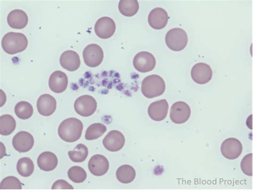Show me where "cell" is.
I'll return each mask as SVG.
<instances>
[{
	"mask_svg": "<svg viewBox=\"0 0 253 193\" xmlns=\"http://www.w3.org/2000/svg\"><path fill=\"white\" fill-rule=\"evenodd\" d=\"M83 129V123L80 119L75 117L68 118L60 124L58 134L63 141L74 143L81 138Z\"/></svg>",
	"mask_w": 253,
	"mask_h": 193,
	"instance_id": "cell-1",
	"label": "cell"
},
{
	"mask_svg": "<svg viewBox=\"0 0 253 193\" xmlns=\"http://www.w3.org/2000/svg\"><path fill=\"white\" fill-rule=\"evenodd\" d=\"M28 45V38L21 33L9 32L2 39L3 50L9 55H15L24 51Z\"/></svg>",
	"mask_w": 253,
	"mask_h": 193,
	"instance_id": "cell-2",
	"label": "cell"
},
{
	"mask_svg": "<svg viewBox=\"0 0 253 193\" xmlns=\"http://www.w3.org/2000/svg\"><path fill=\"white\" fill-rule=\"evenodd\" d=\"M165 90V82L158 75H153L146 77L142 82L141 91L146 98L152 99L161 96Z\"/></svg>",
	"mask_w": 253,
	"mask_h": 193,
	"instance_id": "cell-3",
	"label": "cell"
},
{
	"mask_svg": "<svg viewBox=\"0 0 253 193\" xmlns=\"http://www.w3.org/2000/svg\"><path fill=\"white\" fill-rule=\"evenodd\" d=\"M165 42L169 49L174 51H181L188 44L187 33L182 29H172L166 34Z\"/></svg>",
	"mask_w": 253,
	"mask_h": 193,
	"instance_id": "cell-4",
	"label": "cell"
},
{
	"mask_svg": "<svg viewBox=\"0 0 253 193\" xmlns=\"http://www.w3.org/2000/svg\"><path fill=\"white\" fill-rule=\"evenodd\" d=\"M83 58L85 64L88 67L97 68L103 61L104 52L98 44H90L84 50Z\"/></svg>",
	"mask_w": 253,
	"mask_h": 193,
	"instance_id": "cell-5",
	"label": "cell"
},
{
	"mask_svg": "<svg viewBox=\"0 0 253 193\" xmlns=\"http://www.w3.org/2000/svg\"><path fill=\"white\" fill-rule=\"evenodd\" d=\"M74 108L79 116L88 117L94 114L97 108V103L94 97L85 95L77 99Z\"/></svg>",
	"mask_w": 253,
	"mask_h": 193,
	"instance_id": "cell-6",
	"label": "cell"
},
{
	"mask_svg": "<svg viewBox=\"0 0 253 193\" xmlns=\"http://www.w3.org/2000/svg\"><path fill=\"white\" fill-rule=\"evenodd\" d=\"M133 65L139 72L148 73L155 68L156 60L155 56L150 52H139L133 59Z\"/></svg>",
	"mask_w": 253,
	"mask_h": 193,
	"instance_id": "cell-7",
	"label": "cell"
},
{
	"mask_svg": "<svg viewBox=\"0 0 253 193\" xmlns=\"http://www.w3.org/2000/svg\"><path fill=\"white\" fill-rule=\"evenodd\" d=\"M191 113V109L188 104L184 102H177L171 106L170 118L174 123L183 124L188 121Z\"/></svg>",
	"mask_w": 253,
	"mask_h": 193,
	"instance_id": "cell-8",
	"label": "cell"
},
{
	"mask_svg": "<svg viewBox=\"0 0 253 193\" xmlns=\"http://www.w3.org/2000/svg\"><path fill=\"white\" fill-rule=\"evenodd\" d=\"M116 30V24L113 20L109 17L99 18L95 25V32L98 37L102 39H108L114 35Z\"/></svg>",
	"mask_w": 253,
	"mask_h": 193,
	"instance_id": "cell-9",
	"label": "cell"
},
{
	"mask_svg": "<svg viewBox=\"0 0 253 193\" xmlns=\"http://www.w3.org/2000/svg\"><path fill=\"white\" fill-rule=\"evenodd\" d=\"M191 76L193 80L197 84H205L211 80L212 71L209 65L199 63L193 66Z\"/></svg>",
	"mask_w": 253,
	"mask_h": 193,
	"instance_id": "cell-10",
	"label": "cell"
},
{
	"mask_svg": "<svg viewBox=\"0 0 253 193\" xmlns=\"http://www.w3.org/2000/svg\"><path fill=\"white\" fill-rule=\"evenodd\" d=\"M222 155L226 158L237 159L241 155L243 152V146L241 142L236 138H230L225 140L221 147Z\"/></svg>",
	"mask_w": 253,
	"mask_h": 193,
	"instance_id": "cell-11",
	"label": "cell"
},
{
	"mask_svg": "<svg viewBox=\"0 0 253 193\" xmlns=\"http://www.w3.org/2000/svg\"><path fill=\"white\" fill-rule=\"evenodd\" d=\"M35 144L34 138L30 133L24 131H20L13 138V147L19 153L28 152Z\"/></svg>",
	"mask_w": 253,
	"mask_h": 193,
	"instance_id": "cell-12",
	"label": "cell"
},
{
	"mask_svg": "<svg viewBox=\"0 0 253 193\" xmlns=\"http://www.w3.org/2000/svg\"><path fill=\"white\" fill-rule=\"evenodd\" d=\"M103 144L106 150L112 152H116L124 148L125 138L121 132L112 130L104 137Z\"/></svg>",
	"mask_w": 253,
	"mask_h": 193,
	"instance_id": "cell-13",
	"label": "cell"
},
{
	"mask_svg": "<svg viewBox=\"0 0 253 193\" xmlns=\"http://www.w3.org/2000/svg\"><path fill=\"white\" fill-rule=\"evenodd\" d=\"M109 162L105 156L96 154L91 157L88 163V169L93 175L102 176L109 169Z\"/></svg>",
	"mask_w": 253,
	"mask_h": 193,
	"instance_id": "cell-14",
	"label": "cell"
},
{
	"mask_svg": "<svg viewBox=\"0 0 253 193\" xmlns=\"http://www.w3.org/2000/svg\"><path fill=\"white\" fill-rule=\"evenodd\" d=\"M169 19L168 13L162 8H156L150 12L148 23L152 29L162 30L167 25Z\"/></svg>",
	"mask_w": 253,
	"mask_h": 193,
	"instance_id": "cell-15",
	"label": "cell"
},
{
	"mask_svg": "<svg viewBox=\"0 0 253 193\" xmlns=\"http://www.w3.org/2000/svg\"><path fill=\"white\" fill-rule=\"evenodd\" d=\"M57 108L56 99L49 94L40 96L37 101L38 112L44 116H49L55 113Z\"/></svg>",
	"mask_w": 253,
	"mask_h": 193,
	"instance_id": "cell-16",
	"label": "cell"
},
{
	"mask_svg": "<svg viewBox=\"0 0 253 193\" xmlns=\"http://www.w3.org/2000/svg\"><path fill=\"white\" fill-rule=\"evenodd\" d=\"M169 110V103L166 99H162L151 103L148 112L150 117L155 121H162L167 117Z\"/></svg>",
	"mask_w": 253,
	"mask_h": 193,
	"instance_id": "cell-17",
	"label": "cell"
},
{
	"mask_svg": "<svg viewBox=\"0 0 253 193\" xmlns=\"http://www.w3.org/2000/svg\"><path fill=\"white\" fill-rule=\"evenodd\" d=\"M68 77L65 73L61 71L53 72L49 79L50 89L56 93L61 94L67 89Z\"/></svg>",
	"mask_w": 253,
	"mask_h": 193,
	"instance_id": "cell-18",
	"label": "cell"
},
{
	"mask_svg": "<svg viewBox=\"0 0 253 193\" xmlns=\"http://www.w3.org/2000/svg\"><path fill=\"white\" fill-rule=\"evenodd\" d=\"M59 62L63 68L70 72L78 70L81 65V58L77 52L73 50L64 52L60 57Z\"/></svg>",
	"mask_w": 253,
	"mask_h": 193,
	"instance_id": "cell-19",
	"label": "cell"
},
{
	"mask_svg": "<svg viewBox=\"0 0 253 193\" xmlns=\"http://www.w3.org/2000/svg\"><path fill=\"white\" fill-rule=\"evenodd\" d=\"M7 22L12 29L22 30L27 26L29 18L23 10L15 9L11 11L8 14Z\"/></svg>",
	"mask_w": 253,
	"mask_h": 193,
	"instance_id": "cell-20",
	"label": "cell"
},
{
	"mask_svg": "<svg viewBox=\"0 0 253 193\" xmlns=\"http://www.w3.org/2000/svg\"><path fill=\"white\" fill-rule=\"evenodd\" d=\"M58 162L57 157L51 152H43L37 159L39 168L44 171L54 170L57 167Z\"/></svg>",
	"mask_w": 253,
	"mask_h": 193,
	"instance_id": "cell-21",
	"label": "cell"
},
{
	"mask_svg": "<svg viewBox=\"0 0 253 193\" xmlns=\"http://www.w3.org/2000/svg\"><path fill=\"white\" fill-rule=\"evenodd\" d=\"M116 177L118 181L123 184H129L134 181L136 171L131 165H123L118 169Z\"/></svg>",
	"mask_w": 253,
	"mask_h": 193,
	"instance_id": "cell-22",
	"label": "cell"
},
{
	"mask_svg": "<svg viewBox=\"0 0 253 193\" xmlns=\"http://www.w3.org/2000/svg\"><path fill=\"white\" fill-rule=\"evenodd\" d=\"M119 10L126 17H132L138 11L139 6L137 0H121L119 3Z\"/></svg>",
	"mask_w": 253,
	"mask_h": 193,
	"instance_id": "cell-23",
	"label": "cell"
},
{
	"mask_svg": "<svg viewBox=\"0 0 253 193\" xmlns=\"http://www.w3.org/2000/svg\"><path fill=\"white\" fill-rule=\"evenodd\" d=\"M16 128V122L14 117L5 115L0 117V134L9 136L14 132Z\"/></svg>",
	"mask_w": 253,
	"mask_h": 193,
	"instance_id": "cell-24",
	"label": "cell"
},
{
	"mask_svg": "<svg viewBox=\"0 0 253 193\" xmlns=\"http://www.w3.org/2000/svg\"><path fill=\"white\" fill-rule=\"evenodd\" d=\"M17 170L18 174L24 177L31 176L35 170V165L29 157L20 158L17 164Z\"/></svg>",
	"mask_w": 253,
	"mask_h": 193,
	"instance_id": "cell-25",
	"label": "cell"
},
{
	"mask_svg": "<svg viewBox=\"0 0 253 193\" xmlns=\"http://www.w3.org/2000/svg\"><path fill=\"white\" fill-rule=\"evenodd\" d=\"M88 149L84 144L78 145L74 150L68 152L71 160L75 163H81L84 161L88 155Z\"/></svg>",
	"mask_w": 253,
	"mask_h": 193,
	"instance_id": "cell-26",
	"label": "cell"
},
{
	"mask_svg": "<svg viewBox=\"0 0 253 193\" xmlns=\"http://www.w3.org/2000/svg\"><path fill=\"white\" fill-rule=\"evenodd\" d=\"M107 130L106 126L102 123H94L86 129L85 138L87 141H92L102 137Z\"/></svg>",
	"mask_w": 253,
	"mask_h": 193,
	"instance_id": "cell-27",
	"label": "cell"
},
{
	"mask_svg": "<svg viewBox=\"0 0 253 193\" xmlns=\"http://www.w3.org/2000/svg\"><path fill=\"white\" fill-rule=\"evenodd\" d=\"M15 112L20 119H27L31 117L33 114V106L29 102H20L15 106Z\"/></svg>",
	"mask_w": 253,
	"mask_h": 193,
	"instance_id": "cell-28",
	"label": "cell"
},
{
	"mask_svg": "<svg viewBox=\"0 0 253 193\" xmlns=\"http://www.w3.org/2000/svg\"><path fill=\"white\" fill-rule=\"evenodd\" d=\"M68 175L71 181L75 183H84L87 177L86 171L81 166H72L68 172Z\"/></svg>",
	"mask_w": 253,
	"mask_h": 193,
	"instance_id": "cell-29",
	"label": "cell"
},
{
	"mask_svg": "<svg viewBox=\"0 0 253 193\" xmlns=\"http://www.w3.org/2000/svg\"><path fill=\"white\" fill-rule=\"evenodd\" d=\"M1 190H22V184L19 180L14 176L4 178L0 186Z\"/></svg>",
	"mask_w": 253,
	"mask_h": 193,
	"instance_id": "cell-30",
	"label": "cell"
},
{
	"mask_svg": "<svg viewBox=\"0 0 253 193\" xmlns=\"http://www.w3.org/2000/svg\"><path fill=\"white\" fill-rule=\"evenodd\" d=\"M253 154L246 155L241 162V168L243 172L249 176H253Z\"/></svg>",
	"mask_w": 253,
	"mask_h": 193,
	"instance_id": "cell-31",
	"label": "cell"
},
{
	"mask_svg": "<svg viewBox=\"0 0 253 193\" xmlns=\"http://www.w3.org/2000/svg\"><path fill=\"white\" fill-rule=\"evenodd\" d=\"M52 190H73V186L65 180L60 179L52 185Z\"/></svg>",
	"mask_w": 253,
	"mask_h": 193,
	"instance_id": "cell-32",
	"label": "cell"
}]
</instances>
